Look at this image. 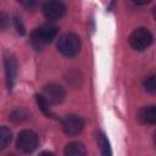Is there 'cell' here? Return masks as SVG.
<instances>
[{
  "instance_id": "obj_11",
  "label": "cell",
  "mask_w": 156,
  "mask_h": 156,
  "mask_svg": "<svg viewBox=\"0 0 156 156\" xmlns=\"http://www.w3.org/2000/svg\"><path fill=\"white\" fill-rule=\"evenodd\" d=\"M98 145L100 147V151H101L102 156H112V150H111V146H110V141L106 138V135L101 132L98 134Z\"/></svg>"
},
{
  "instance_id": "obj_8",
  "label": "cell",
  "mask_w": 156,
  "mask_h": 156,
  "mask_svg": "<svg viewBox=\"0 0 156 156\" xmlns=\"http://www.w3.org/2000/svg\"><path fill=\"white\" fill-rule=\"evenodd\" d=\"M41 95L48 100L49 104H60L65 99V89L58 84L51 83L44 87Z\"/></svg>"
},
{
  "instance_id": "obj_3",
  "label": "cell",
  "mask_w": 156,
  "mask_h": 156,
  "mask_svg": "<svg viewBox=\"0 0 156 156\" xmlns=\"http://www.w3.org/2000/svg\"><path fill=\"white\" fill-rule=\"evenodd\" d=\"M152 34L146 28H136L134 29L129 35V44L130 46L136 51H144L146 50L151 43H152Z\"/></svg>"
},
{
  "instance_id": "obj_15",
  "label": "cell",
  "mask_w": 156,
  "mask_h": 156,
  "mask_svg": "<svg viewBox=\"0 0 156 156\" xmlns=\"http://www.w3.org/2000/svg\"><path fill=\"white\" fill-rule=\"evenodd\" d=\"M144 89L151 94H154L156 91V77H155V74H150L144 79Z\"/></svg>"
},
{
  "instance_id": "obj_18",
  "label": "cell",
  "mask_w": 156,
  "mask_h": 156,
  "mask_svg": "<svg viewBox=\"0 0 156 156\" xmlns=\"http://www.w3.org/2000/svg\"><path fill=\"white\" fill-rule=\"evenodd\" d=\"M38 156H55L51 151H43V152H40Z\"/></svg>"
},
{
  "instance_id": "obj_13",
  "label": "cell",
  "mask_w": 156,
  "mask_h": 156,
  "mask_svg": "<svg viewBox=\"0 0 156 156\" xmlns=\"http://www.w3.org/2000/svg\"><path fill=\"white\" fill-rule=\"evenodd\" d=\"M12 139V132L10 130V128L1 126L0 127V150H4Z\"/></svg>"
},
{
  "instance_id": "obj_12",
  "label": "cell",
  "mask_w": 156,
  "mask_h": 156,
  "mask_svg": "<svg viewBox=\"0 0 156 156\" xmlns=\"http://www.w3.org/2000/svg\"><path fill=\"white\" fill-rule=\"evenodd\" d=\"M35 100H37V104H38V106H39V108L41 110V112L45 115V116H48V117H55V115L52 113V111H51V108H50V104L48 102V100L41 95V94H37L35 95Z\"/></svg>"
},
{
  "instance_id": "obj_19",
  "label": "cell",
  "mask_w": 156,
  "mask_h": 156,
  "mask_svg": "<svg viewBox=\"0 0 156 156\" xmlns=\"http://www.w3.org/2000/svg\"><path fill=\"white\" fill-rule=\"evenodd\" d=\"M5 156H16V155H13V154H7V155H5Z\"/></svg>"
},
{
  "instance_id": "obj_14",
  "label": "cell",
  "mask_w": 156,
  "mask_h": 156,
  "mask_svg": "<svg viewBox=\"0 0 156 156\" xmlns=\"http://www.w3.org/2000/svg\"><path fill=\"white\" fill-rule=\"evenodd\" d=\"M28 118H29V113L24 108H17V110L12 111L10 115V119L15 123H21L23 121H27Z\"/></svg>"
},
{
  "instance_id": "obj_9",
  "label": "cell",
  "mask_w": 156,
  "mask_h": 156,
  "mask_svg": "<svg viewBox=\"0 0 156 156\" xmlns=\"http://www.w3.org/2000/svg\"><path fill=\"white\" fill-rule=\"evenodd\" d=\"M138 119L145 124H155L156 123V107L154 105L141 107L138 112Z\"/></svg>"
},
{
  "instance_id": "obj_5",
  "label": "cell",
  "mask_w": 156,
  "mask_h": 156,
  "mask_svg": "<svg viewBox=\"0 0 156 156\" xmlns=\"http://www.w3.org/2000/svg\"><path fill=\"white\" fill-rule=\"evenodd\" d=\"M61 126H62V129L66 134L73 136V135H78L83 130L84 121L82 117L71 113V115H66L61 119Z\"/></svg>"
},
{
  "instance_id": "obj_6",
  "label": "cell",
  "mask_w": 156,
  "mask_h": 156,
  "mask_svg": "<svg viewBox=\"0 0 156 156\" xmlns=\"http://www.w3.org/2000/svg\"><path fill=\"white\" fill-rule=\"evenodd\" d=\"M43 13L50 21L60 20L66 13V6L61 1H48L43 5Z\"/></svg>"
},
{
  "instance_id": "obj_16",
  "label": "cell",
  "mask_w": 156,
  "mask_h": 156,
  "mask_svg": "<svg viewBox=\"0 0 156 156\" xmlns=\"http://www.w3.org/2000/svg\"><path fill=\"white\" fill-rule=\"evenodd\" d=\"M13 23H15V28H16L17 33H18V34H21V35H23V34L26 33V30H24V26H23V23H22L21 18H18V17H15V20H13Z\"/></svg>"
},
{
  "instance_id": "obj_7",
  "label": "cell",
  "mask_w": 156,
  "mask_h": 156,
  "mask_svg": "<svg viewBox=\"0 0 156 156\" xmlns=\"http://www.w3.org/2000/svg\"><path fill=\"white\" fill-rule=\"evenodd\" d=\"M4 66H5V77H6V85L9 91L12 90L15 79L17 76V61L13 55L9 54L4 58Z\"/></svg>"
},
{
  "instance_id": "obj_17",
  "label": "cell",
  "mask_w": 156,
  "mask_h": 156,
  "mask_svg": "<svg viewBox=\"0 0 156 156\" xmlns=\"http://www.w3.org/2000/svg\"><path fill=\"white\" fill-rule=\"evenodd\" d=\"M9 26V17L6 13L4 12H0V30H4L6 29Z\"/></svg>"
},
{
  "instance_id": "obj_1",
  "label": "cell",
  "mask_w": 156,
  "mask_h": 156,
  "mask_svg": "<svg viewBox=\"0 0 156 156\" xmlns=\"http://www.w3.org/2000/svg\"><path fill=\"white\" fill-rule=\"evenodd\" d=\"M58 33V28L54 23H45L35 28L30 33V44L35 50H43L45 45L51 43Z\"/></svg>"
},
{
  "instance_id": "obj_2",
  "label": "cell",
  "mask_w": 156,
  "mask_h": 156,
  "mask_svg": "<svg viewBox=\"0 0 156 156\" xmlns=\"http://www.w3.org/2000/svg\"><path fill=\"white\" fill-rule=\"evenodd\" d=\"M80 39L74 33H65L57 40L58 51L66 57H73L80 51Z\"/></svg>"
},
{
  "instance_id": "obj_4",
  "label": "cell",
  "mask_w": 156,
  "mask_h": 156,
  "mask_svg": "<svg viewBox=\"0 0 156 156\" xmlns=\"http://www.w3.org/2000/svg\"><path fill=\"white\" fill-rule=\"evenodd\" d=\"M16 146L22 152H32L38 146V135L30 129H24L20 132L16 140Z\"/></svg>"
},
{
  "instance_id": "obj_10",
  "label": "cell",
  "mask_w": 156,
  "mask_h": 156,
  "mask_svg": "<svg viewBox=\"0 0 156 156\" xmlns=\"http://www.w3.org/2000/svg\"><path fill=\"white\" fill-rule=\"evenodd\" d=\"M65 156H87L85 146L82 143L72 141L65 147Z\"/></svg>"
}]
</instances>
